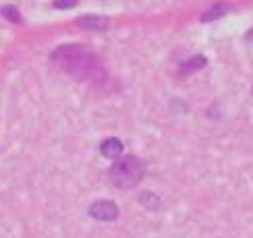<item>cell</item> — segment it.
<instances>
[{
	"label": "cell",
	"mask_w": 253,
	"mask_h": 238,
	"mask_svg": "<svg viewBox=\"0 0 253 238\" xmlns=\"http://www.w3.org/2000/svg\"><path fill=\"white\" fill-rule=\"evenodd\" d=\"M226 13H228V4L218 2V4H214L210 10H206V13L202 15V21H204V23H212V21H216V19H220V17H224Z\"/></svg>",
	"instance_id": "52a82bcc"
},
{
	"label": "cell",
	"mask_w": 253,
	"mask_h": 238,
	"mask_svg": "<svg viewBox=\"0 0 253 238\" xmlns=\"http://www.w3.org/2000/svg\"><path fill=\"white\" fill-rule=\"evenodd\" d=\"M145 174V164L139 158H123L110 168V180L117 189L125 191V189H133L143 180Z\"/></svg>",
	"instance_id": "7a4b0ae2"
},
{
	"label": "cell",
	"mask_w": 253,
	"mask_h": 238,
	"mask_svg": "<svg viewBox=\"0 0 253 238\" xmlns=\"http://www.w3.org/2000/svg\"><path fill=\"white\" fill-rule=\"evenodd\" d=\"M50 60L67 75L75 77L83 83H89L93 87H102L108 83V72L104 68L102 60L91 48L83 44H65L58 46L50 54Z\"/></svg>",
	"instance_id": "6da1fadb"
},
{
	"label": "cell",
	"mask_w": 253,
	"mask_h": 238,
	"mask_svg": "<svg viewBox=\"0 0 253 238\" xmlns=\"http://www.w3.org/2000/svg\"><path fill=\"white\" fill-rule=\"evenodd\" d=\"M0 15H2L6 21H10V23H23V17H21V13L13 6V4H4L2 8H0Z\"/></svg>",
	"instance_id": "9c48e42d"
},
{
	"label": "cell",
	"mask_w": 253,
	"mask_h": 238,
	"mask_svg": "<svg viewBox=\"0 0 253 238\" xmlns=\"http://www.w3.org/2000/svg\"><path fill=\"white\" fill-rule=\"evenodd\" d=\"M139 203L145 207V209H152V211H156V209H160V197L158 195H154V193H141L139 195Z\"/></svg>",
	"instance_id": "ba28073f"
},
{
	"label": "cell",
	"mask_w": 253,
	"mask_h": 238,
	"mask_svg": "<svg viewBox=\"0 0 253 238\" xmlns=\"http://www.w3.org/2000/svg\"><path fill=\"white\" fill-rule=\"evenodd\" d=\"M208 65V60H206V56H202V54H197V56H193V58H189V60H185L183 65H181V77H187V75H191V72H195V70H199V68H204Z\"/></svg>",
	"instance_id": "8992f818"
},
{
	"label": "cell",
	"mask_w": 253,
	"mask_h": 238,
	"mask_svg": "<svg viewBox=\"0 0 253 238\" xmlns=\"http://www.w3.org/2000/svg\"><path fill=\"white\" fill-rule=\"evenodd\" d=\"M123 149H125V145L117 137H110L106 141H102V145H100V151H102L104 158H119L123 153Z\"/></svg>",
	"instance_id": "5b68a950"
},
{
	"label": "cell",
	"mask_w": 253,
	"mask_h": 238,
	"mask_svg": "<svg viewBox=\"0 0 253 238\" xmlns=\"http://www.w3.org/2000/svg\"><path fill=\"white\" fill-rule=\"evenodd\" d=\"M119 205L112 203L108 199H100V201H93L89 205V215L98 222H114L119 217Z\"/></svg>",
	"instance_id": "3957f363"
},
{
	"label": "cell",
	"mask_w": 253,
	"mask_h": 238,
	"mask_svg": "<svg viewBox=\"0 0 253 238\" xmlns=\"http://www.w3.org/2000/svg\"><path fill=\"white\" fill-rule=\"evenodd\" d=\"M77 25L81 29H87V31H104L108 27V19L100 17V15H85V17L77 19Z\"/></svg>",
	"instance_id": "277c9868"
},
{
	"label": "cell",
	"mask_w": 253,
	"mask_h": 238,
	"mask_svg": "<svg viewBox=\"0 0 253 238\" xmlns=\"http://www.w3.org/2000/svg\"><path fill=\"white\" fill-rule=\"evenodd\" d=\"M77 4H79V0H54V2H52V6L58 8V10L73 8V6H77Z\"/></svg>",
	"instance_id": "30bf717a"
}]
</instances>
